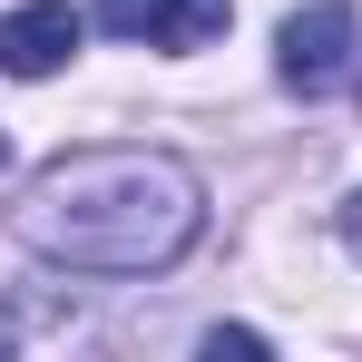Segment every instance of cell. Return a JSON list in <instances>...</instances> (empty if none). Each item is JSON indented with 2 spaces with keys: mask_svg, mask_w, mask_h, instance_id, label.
<instances>
[{
  "mask_svg": "<svg viewBox=\"0 0 362 362\" xmlns=\"http://www.w3.org/2000/svg\"><path fill=\"white\" fill-rule=\"evenodd\" d=\"M333 226H343V245H353V255H362V186H353V196H343V216H333Z\"/></svg>",
  "mask_w": 362,
  "mask_h": 362,
  "instance_id": "8992f818",
  "label": "cell"
},
{
  "mask_svg": "<svg viewBox=\"0 0 362 362\" xmlns=\"http://www.w3.org/2000/svg\"><path fill=\"white\" fill-rule=\"evenodd\" d=\"M10 235L59 274H167L206 235V186L167 147H78L30 177Z\"/></svg>",
  "mask_w": 362,
  "mask_h": 362,
  "instance_id": "6da1fadb",
  "label": "cell"
},
{
  "mask_svg": "<svg viewBox=\"0 0 362 362\" xmlns=\"http://www.w3.org/2000/svg\"><path fill=\"white\" fill-rule=\"evenodd\" d=\"M78 10L69 0H20V10H0V78H49V69L78 59Z\"/></svg>",
  "mask_w": 362,
  "mask_h": 362,
  "instance_id": "3957f363",
  "label": "cell"
},
{
  "mask_svg": "<svg viewBox=\"0 0 362 362\" xmlns=\"http://www.w3.org/2000/svg\"><path fill=\"white\" fill-rule=\"evenodd\" d=\"M206 353L226 362V353H264V333H245V323H216V333H206Z\"/></svg>",
  "mask_w": 362,
  "mask_h": 362,
  "instance_id": "5b68a950",
  "label": "cell"
},
{
  "mask_svg": "<svg viewBox=\"0 0 362 362\" xmlns=\"http://www.w3.org/2000/svg\"><path fill=\"white\" fill-rule=\"evenodd\" d=\"M0 167H10V137H0Z\"/></svg>",
  "mask_w": 362,
  "mask_h": 362,
  "instance_id": "52a82bcc",
  "label": "cell"
},
{
  "mask_svg": "<svg viewBox=\"0 0 362 362\" xmlns=\"http://www.w3.org/2000/svg\"><path fill=\"white\" fill-rule=\"evenodd\" d=\"M226 20H235V0H167L157 10V49H206Z\"/></svg>",
  "mask_w": 362,
  "mask_h": 362,
  "instance_id": "277c9868",
  "label": "cell"
},
{
  "mask_svg": "<svg viewBox=\"0 0 362 362\" xmlns=\"http://www.w3.org/2000/svg\"><path fill=\"white\" fill-rule=\"evenodd\" d=\"M353 0H313V10H294L284 30H274V78L294 88V98H323V88H343V69H353Z\"/></svg>",
  "mask_w": 362,
  "mask_h": 362,
  "instance_id": "7a4b0ae2",
  "label": "cell"
}]
</instances>
